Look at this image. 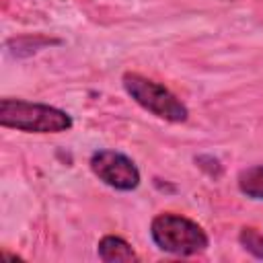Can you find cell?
<instances>
[{"instance_id": "cell-3", "label": "cell", "mask_w": 263, "mask_h": 263, "mask_svg": "<svg viewBox=\"0 0 263 263\" xmlns=\"http://www.w3.org/2000/svg\"><path fill=\"white\" fill-rule=\"evenodd\" d=\"M123 90L127 97H132L144 111L152 113L158 119H164L168 123H183L189 117L187 107L177 99L164 84L154 82L138 72H125L121 76Z\"/></svg>"}, {"instance_id": "cell-4", "label": "cell", "mask_w": 263, "mask_h": 263, "mask_svg": "<svg viewBox=\"0 0 263 263\" xmlns=\"http://www.w3.org/2000/svg\"><path fill=\"white\" fill-rule=\"evenodd\" d=\"M88 166L92 175L107 187L117 191H134L140 185V171L136 162L115 150H97L90 154Z\"/></svg>"}, {"instance_id": "cell-7", "label": "cell", "mask_w": 263, "mask_h": 263, "mask_svg": "<svg viewBox=\"0 0 263 263\" xmlns=\"http://www.w3.org/2000/svg\"><path fill=\"white\" fill-rule=\"evenodd\" d=\"M238 242L245 247V251H249L257 259H263V234L257 228L245 226L238 234Z\"/></svg>"}, {"instance_id": "cell-2", "label": "cell", "mask_w": 263, "mask_h": 263, "mask_svg": "<svg viewBox=\"0 0 263 263\" xmlns=\"http://www.w3.org/2000/svg\"><path fill=\"white\" fill-rule=\"evenodd\" d=\"M150 236L160 251L168 255H177V257L199 255L210 245L205 230L197 222H193L187 216L173 214V212L158 214L152 220Z\"/></svg>"}, {"instance_id": "cell-5", "label": "cell", "mask_w": 263, "mask_h": 263, "mask_svg": "<svg viewBox=\"0 0 263 263\" xmlns=\"http://www.w3.org/2000/svg\"><path fill=\"white\" fill-rule=\"evenodd\" d=\"M97 255L105 263H132V261H138V255L132 249V245L125 238L115 236V234H107V236H103L99 240Z\"/></svg>"}, {"instance_id": "cell-6", "label": "cell", "mask_w": 263, "mask_h": 263, "mask_svg": "<svg viewBox=\"0 0 263 263\" xmlns=\"http://www.w3.org/2000/svg\"><path fill=\"white\" fill-rule=\"evenodd\" d=\"M238 191L251 199H263V164L247 166L236 177Z\"/></svg>"}, {"instance_id": "cell-1", "label": "cell", "mask_w": 263, "mask_h": 263, "mask_svg": "<svg viewBox=\"0 0 263 263\" xmlns=\"http://www.w3.org/2000/svg\"><path fill=\"white\" fill-rule=\"evenodd\" d=\"M0 125L25 134H62L72 129L70 113L45 103L25 99H0Z\"/></svg>"}]
</instances>
